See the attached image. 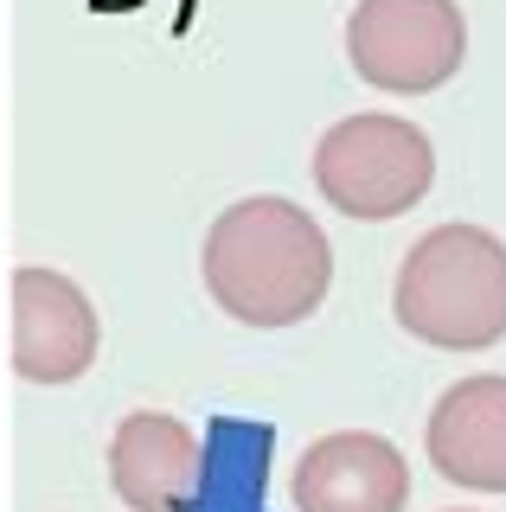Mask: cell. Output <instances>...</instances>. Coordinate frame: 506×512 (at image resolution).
<instances>
[{"label": "cell", "instance_id": "cell-1", "mask_svg": "<svg viewBox=\"0 0 506 512\" xmlns=\"http://www.w3.org/2000/svg\"><path fill=\"white\" fill-rule=\"evenodd\" d=\"M205 295L244 327H295L327 301L334 250L327 231L295 199L257 192L212 218L199 250Z\"/></svg>", "mask_w": 506, "mask_h": 512}, {"label": "cell", "instance_id": "cell-2", "mask_svg": "<svg viewBox=\"0 0 506 512\" xmlns=\"http://www.w3.org/2000/svg\"><path fill=\"white\" fill-rule=\"evenodd\" d=\"M391 314L410 340L487 352L506 340V244L481 224H436L398 263Z\"/></svg>", "mask_w": 506, "mask_h": 512}, {"label": "cell", "instance_id": "cell-3", "mask_svg": "<svg viewBox=\"0 0 506 512\" xmlns=\"http://www.w3.org/2000/svg\"><path fill=\"white\" fill-rule=\"evenodd\" d=\"M436 180V148L404 116H346L314 148V186L353 224H385L410 212Z\"/></svg>", "mask_w": 506, "mask_h": 512}, {"label": "cell", "instance_id": "cell-4", "mask_svg": "<svg viewBox=\"0 0 506 512\" xmlns=\"http://www.w3.org/2000/svg\"><path fill=\"white\" fill-rule=\"evenodd\" d=\"M346 58L372 90L430 96L468 58V26L455 0H359L346 13Z\"/></svg>", "mask_w": 506, "mask_h": 512}, {"label": "cell", "instance_id": "cell-5", "mask_svg": "<svg viewBox=\"0 0 506 512\" xmlns=\"http://www.w3.org/2000/svg\"><path fill=\"white\" fill-rule=\"evenodd\" d=\"M103 320L90 295L58 269H13V372L26 384H71L97 365Z\"/></svg>", "mask_w": 506, "mask_h": 512}, {"label": "cell", "instance_id": "cell-6", "mask_svg": "<svg viewBox=\"0 0 506 512\" xmlns=\"http://www.w3.org/2000/svg\"><path fill=\"white\" fill-rule=\"evenodd\" d=\"M295 506L302 512H404L410 468L372 429H334L295 461Z\"/></svg>", "mask_w": 506, "mask_h": 512}, {"label": "cell", "instance_id": "cell-7", "mask_svg": "<svg viewBox=\"0 0 506 512\" xmlns=\"http://www.w3.org/2000/svg\"><path fill=\"white\" fill-rule=\"evenodd\" d=\"M109 487L129 512H186L199 493V436L167 410H135L109 436Z\"/></svg>", "mask_w": 506, "mask_h": 512}, {"label": "cell", "instance_id": "cell-8", "mask_svg": "<svg viewBox=\"0 0 506 512\" xmlns=\"http://www.w3.org/2000/svg\"><path fill=\"white\" fill-rule=\"evenodd\" d=\"M423 448L442 480L474 493H506V378L481 372L449 384L430 410Z\"/></svg>", "mask_w": 506, "mask_h": 512}]
</instances>
